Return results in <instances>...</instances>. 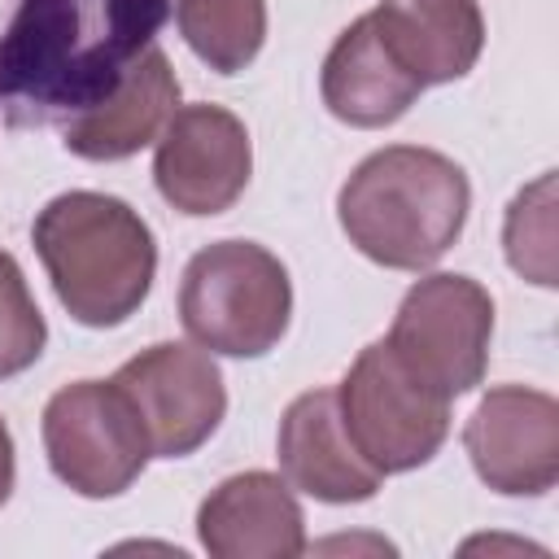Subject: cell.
Listing matches in <instances>:
<instances>
[{"mask_svg":"<svg viewBox=\"0 0 559 559\" xmlns=\"http://www.w3.org/2000/svg\"><path fill=\"white\" fill-rule=\"evenodd\" d=\"M502 245H507V262L511 271H520L524 280L555 288V175H537L507 210V227H502Z\"/></svg>","mask_w":559,"mask_h":559,"instance_id":"obj_17","label":"cell"},{"mask_svg":"<svg viewBox=\"0 0 559 559\" xmlns=\"http://www.w3.org/2000/svg\"><path fill=\"white\" fill-rule=\"evenodd\" d=\"M293 314L284 262L253 240H218L192 253L179 284L183 332L227 358H262L280 345Z\"/></svg>","mask_w":559,"mask_h":559,"instance_id":"obj_4","label":"cell"},{"mask_svg":"<svg viewBox=\"0 0 559 559\" xmlns=\"http://www.w3.org/2000/svg\"><path fill=\"white\" fill-rule=\"evenodd\" d=\"M114 384L131 397L153 459H188L218 432L227 415L218 362L179 341L140 349L118 367Z\"/></svg>","mask_w":559,"mask_h":559,"instance_id":"obj_8","label":"cell"},{"mask_svg":"<svg viewBox=\"0 0 559 559\" xmlns=\"http://www.w3.org/2000/svg\"><path fill=\"white\" fill-rule=\"evenodd\" d=\"M31 240L52 280L57 301L83 328L127 323L153 288V231L118 197L83 188L61 192L39 210Z\"/></svg>","mask_w":559,"mask_h":559,"instance_id":"obj_3","label":"cell"},{"mask_svg":"<svg viewBox=\"0 0 559 559\" xmlns=\"http://www.w3.org/2000/svg\"><path fill=\"white\" fill-rule=\"evenodd\" d=\"M472 210L463 166L437 148L389 144L354 166L341 183L336 218L349 245L389 266L424 271L450 253Z\"/></svg>","mask_w":559,"mask_h":559,"instance_id":"obj_2","label":"cell"},{"mask_svg":"<svg viewBox=\"0 0 559 559\" xmlns=\"http://www.w3.org/2000/svg\"><path fill=\"white\" fill-rule=\"evenodd\" d=\"M489 336L493 297L472 275L437 271L406 288L384 341L424 384L454 402L485 380Z\"/></svg>","mask_w":559,"mask_h":559,"instance_id":"obj_6","label":"cell"},{"mask_svg":"<svg viewBox=\"0 0 559 559\" xmlns=\"http://www.w3.org/2000/svg\"><path fill=\"white\" fill-rule=\"evenodd\" d=\"M13 493V437H9V424L0 419V507L9 502Z\"/></svg>","mask_w":559,"mask_h":559,"instance_id":"obj_19","label":"cell"},{"mask_svg":"<svg viewBox=\"0 0 559 559\" xmlns=\"http://www.w3.org/2000/svg\"><path fill=\"white\" fill-rule=\"evenodd\" d=\"M371 17L389 52L424 87L463 79L485 48V17L476 0H380Z\"/></svg>","mask_w":559,"mask_h":559,"instance_id":"obj_15","label":"cell"},{"mask_svg":"<svg viewBox=\"0 0 559 559\" xmlns=\"http://www.w3.org/2000/svg\"><path fill=\"white\" fill-rule=\"evenodd\" d=\"M280 472L314 502H367L384 480L349 441L336 389H310L288 402L280 419Z\"/></svg>","mask_w":559,"mask_h":559,"instance_id":"obj_12","label":"cell"},{"mask_svg":"<svg viewBox=\"0 0 559 559\" xmlns=\"http://www.w3.org/2000/svg\"><path fill=\"white\" fill-rule=\"evenodd\" d=\"M253 175L245 122L223 105H183L166 118L153 153V183L166 205L192 218L223 214Z\"/></svg>","mask_w":559,"mask_h":559,"instance_id":"obj_9","label":"cell"},{"mask_svg":"<svg viewBox=\"0 0 559 559\" xmlns=\"http://www.w3.org/2000/svg\"><path fill=\"white\" fill-rule=\"evenodd\" d=\"M463 445L489 489L537 498L559 480V402L528 384H498L476 402Z\"/></svg>","mask_w":559,"mask_h":559,"instance_id":"obj_10","label":"cell"},{"mask_svg":"<svg viewBox=\"0 0 559 559\" xmlns=\"http://www.w3.org/2000/svg\"><path fill=\"white\" fill-rule=\"evenodd\" d=\"M197 537L214 559H297L306 520L284 476L240 472L210 489L197 511Z\"/></svg>","mask_w":559,"mask_h":559,"instance_id":"obj_11","label":"cell"},{"mask_svg":"<svg viewBox=\"0 0 559 559\" xmlns=\"http://www.w3.org/2000/svg\"><path fill=\"white\" fill-rule=\"evenodd\" d=\"M48 341V323L26 288V275L13 253L0 249V380L26 371Z\"/></svg>","mask_w":559,"mask_h":559,"instance_id":"obj_18","label":"cell"},{"mask_svg":"<svg viewBox=\"0 0 559 559\" xmlns=\"http://www.w3.org/2000/svg\"><path fill=\"white\" fill-rule=\"evenodd\" d=\"M336 406L349 441L380 476L424 467L450 437V397L424 384L389 341L354 358L336 389Z\"/></svg>","mask_w":559,"mask_h":559,"instance_id":"obj_5","label":"cell"},{"mask_svg":"<svg viewBox=\"0 0 559 559\" xmlns=\"http://www.w3.org/2000/svg\"><path fill=\"white\" fill-rule=\"evenodd\" d=\"M175 105H179V79L166 52L153 44L127 66L114 92H105L96 105L61 122V144L87 162H122L162 135Z\"/></svg>","mask_w":559,"mask_h":559,"instance_id":"obj_13","label":"cell"},{"mask_svg":"<svg viewBox=\"0 0 559 559\" xmlns=\"http://www.w3.org/2000/svg\"><path fill=\"white\" fill-rule=\"evenodd\" d=\"M319 87H323L328 114L349 122V127H362V131L397 122L415 105V96L424 92V83L389 52L371 13L354 17L336 35V44L323 61Z\"/></svg>","mask_w":559,"mask_h":559,"instance_id":"obj_14","label":"cell"},{"mask_svg":"<svg viewBox=\"0 0 559 559\" xmlns=\"http://www.w3.org/2000/svg\"><path fill=\"white\" fill-rule=\"evenodd\" d=\"M44 454L52 476L83 498H118L153 459L144 424L114 380H74L48 397Z\"/></svg>","mask_w":559,"mask_h":559,"instance_id":"obj_7","label":"cell"},{"mask_svg":"<svg viewBox=\"0 0 559 559\" xmlns=\"http://www.w3.org/2000/svg\"><path fill=\"white\" fill-rule=\"evenodd\" d=\"M170 0H17L0 31V105L13 122H66L153 48Z\"/></svg>","mask_w":559,"mask_h":559,"instance_id":"obj_1","label":"cell"},{"mask_svg":"<svg viewBox=\"0 0 559 559\" xmlns=\"http://www.w3.org/2000/svg\"><path fill=\"white\" fill-rule=\"evenodd\" d=\"M183 44L218 74H240L266 39V0H175Z\"/></svg>","mask_w":559,"mask_h":559,"instance_id":"obj_16","label":"cell"}]
</instances>
